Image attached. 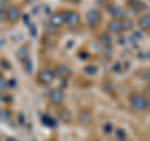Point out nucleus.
I'll return each mask as SVG.
<instances>
[{"instance_id":"1","label":"nucleus","mask_w":150,"mask_h":141,"mask_svg":"<svg viewBox=\"0 0 150 141\" xmlns=\"http://www.w3.org/2000/svg\"><path fill=\"white\" fill-rule=\"evenodd\" d=\"M130 107L137 112H145L150 110V99L146 97L144 94H133L129 99Z\"/></svg>"},{"instance_id":"2","label":"nucleus","mask_w":150,"mask_h":141,"mask_svg":"<svg viewBox=\"0 0 150 141\" xmlns=\"http://www.w3.org/2000/svg\"><path fill=\"white\" fill-rule=\"evenodd\" d=\"M101 20H103V14L99 9H95V8L89 9L85 14V23L88 27H90V29H95L101 23Z\"/></svg>"},{"instance_id":"3","label":"nucleus","mask_w":150,"mask_h":141,"mask_svg":"<svg viewBox=\"0 0 150 141\" xmlns=\"http://www.w3.org/2000/svg\"><path fill=\"white\" fill-rule=\"evenodd\" d=\"M64 100H65V94L63 91V89L54 87L49 91V101L53 106L60 107L64 104Z\"/></svg>"},{"instance_id":"4","label":"nucleus","mask_w":150,"mask_h":141,"mask_svg":"<svg viewBox=\"0 0 150 141\" xmlns=\"http://www.w3.org/2000/svg\"><path fill=\"white\" fill-rule=\"evenodd\" d=\"M64 20H65V25L70 29H74L80 24V14L76 10H65L64 11Z\"/></svg>"},{"instance_id":"5","label":"nucleus","mask_w":150,"mask_h":141,"mask_svg":"<svg viewBox=\"0 0 150 141\" xmlns=\"http://www.w3.org/2000/svg\"><path fill=\"white\" fill-rule=\"evenodd\" d=\"M55 80V75H54V71L49 68H45V69H41L39 73H38V81L39 84L44 86H48V85H51Z\"/></svg>"},{"instance_id":"6","label":"nucleus","mask_w":150,"mask_h":141,"mask_svg":"<svg viewBox=\"0 0 150 141\" xmlns=\"http://www.w3.org/2000/svg\"><path fill=\"white\" fill-rule=\"evenodd\" d=\"M23 16L21 8L19 5H10L6 9V21L10 24H16Z\"/></svg>"},{"instance_id":"7","label":"nucleus","mask_w":150,"mask_h":141,"mask_svg":"<svg viewBox=\"0 0 150 141\" xmlns=\"http://www.w3.org/2000/svg\"><path fill=\"white\" fill-rule=\"evenodd\" d=\"M106 10L112 16V19H116V20H123V19H125L126 16H128L126 9L123 8V6L116 5V4H114V3L109 4V5L106 6Z\"/></svg>"},{"instance_id":"8","label":"nucleus","mask_w":150,"mask_h":141,"mask_svg":"<svg viewBox=\"0 0 150 141\" xmlns=\"http://www.w3.org/2000/svg\"><path fill=\"white\" fill-rule=\"evenodd\" d=\"M55 78H58L60 80H68L73 75V70L70 69L69 65L67 64H58L55 65V68L53 69Z\"/></svg>"},{"instance_id":"9","label":"nucleus","mask_w":150,"mask_h":141,"mask_svg":"<svg viewBox=\"0 0 150 141\" xmlns=\"http://www.w3.org/2000/svg\"><path fill=\"white\" fill-rule=\"evenodd\" d=\"M106 31L112 36H119L123 34V25H121V20H116V19H111L106 24Z\"/></svg>"},{"instance_id":"10","label":"nucleus","mask_w":150,"mask_h":141,"mask_svg":"<svg viewBox=\"0 0 150 141\" xmlns=\"http://www.w3.org/2000/svg\"><path fill=\"white\" fill-rule=\"evenodd\" d=\"M76 120H78V123L83 125V126H89V125H91L93 123V120H94V115H93V112L90 110H88V109H83L78 112V116H76Z\"/></svg>"},{"instance_id":"11","label":"nucleus","mask_w":150,"mask_h":141,"mask_svg":"<svg viewBox=\"0 0 150 141\" xmlns=\"http://www.w3.org/2000/svg\"><path fill=\"white\" fill-rule=\"evenodd\" d=\"M49 24L54 29H59L65 24L64 20V11H55L50 15L49 18Z\"/></svg>"},{"instance_id":"12","label":"nucleus","mask_w":150,"mask_h":141,"mask_svg":"<svg viewBox=\"0 0 150 141\" xmlns=\"http://www.w3.org/2000/svg\"><path fill=\"white\" fill-rule=\"evenodd\" d=\"M137 24L142 31H150V13H145L138 19Z\"/></svg>"},{"instance_id":"13","label":"nucleus","mask_w":150,"mask_h":141,"mask_svg":"<svg viewBox=\"0 0 150 141\" xmlns=\"http://www.w3.org/2000/svg\"><path fill=\"white\" fill-rule=\"evenodd\" d=\"M58 119L64 124H70L73 121V112L67 107H63L58 111Z\"/></svg>"},{"instance_id":"14","label":"nucleus","mask_w":150,"mask_h":141,"mask_svg":"<svg viewBox=\"0 0 150 141\" xmlns=\"http://www.w3.org/2000/svg\"><path fill=\"white\" fill-rule=\"evenodd\" d=\"M99 43L103 48H110L112 45V35H110L108 31L101 32L99 35Z\"/></svg>"},{"instance_id":"15","label":"nucleus","mask_w":150,"mask_h":141,"mask_svg":"<svg viewBox=\"0 0 150 141\" xmlns=\"http://www.w3.org/2000/svg\"><path fill=\"white\" fill-rule=\"evenodd\" d=\"M128 6H129L130 10H133L134 14H139L143 10L144 3L142 0H128Z\"/></svg>"},{"instance_id":"16","label":"nucleus","mask_w":150,"mask_h":141,"mask_svg":"<svg viewBox=\"0 0 150 141\" xmlns=\"http://www.w3.org/2000/svg\"><path fill=\"white\" fill-rule=\"evenodd\" d=\"M83 71L86 76H95V75L98 74V71H99V68H98L95 64H88V65L84 66Z\"/></svg>"},{"instance_id":"17","label":"nucleus","mask_w":150,"mask_h":141,"mask_svg":"<svg viewBox=\"0 0 150 141\" xmlns=\"http://www.w3.org/2000/svg\"><path fill=\"white\" fill-rule=\"evenodd\" d=\"M121 25H123V31H131L135 26V21L131 18L126 16L125 19L121 20Z\"/></svg>"},{"instance_id":"18","label":"nucleus","mask_w":150,"mask_h":141,"mask_svg":"<svg viewBox=\"0 0 150 141\" xmlns=\"http://www.w3.org/2000/svg\"><path fill=\"white\" fill-rule=\"evenodd\" d=\"M112 56V49L111 46L110 48H103V50L100 51V58L103 60H105V61H108V60H110Z\"/></svg>"},{"instance_id":"19","label":"nucleus","mask_w":150,"mask_h":141,"mask_svg":"<svg viewBox=\"0 0 150 141\" xmlns=\"http://www.w3.org/2000/svg\"><path fill=\"white\" fill-rule=\"evenodd\" d=\"M114 135H115V139L118 141H126V133L124 129L118 128L114 130Z\"/></svg>"},{"instance_id":"20","label":"nucleus","mask_w":150,"mask_h":141,"mask_svg":"<svg viewBox=\"0 0 150 141\" xmlns=\"http://www.w3.org/2000/svg\"><path fill=\"white\" fill-rule=\"evenodd\" d=\"M10 112H9V110H5V109H0V121L1 123H6V121L10 120Z\"/></svg>"},{"instance_id":"21","label":"nucleus","mask_w":150,"mask_h":141,"mask_svg":"<svg viewBox=\"0 0 150 141\" xmlns=\"http://www.w3.org/2000/svg\"><path fill=\"white\" fill-rule=\"evenodd\" d=\"M114 125H112L111 123H105L104 125H103V133H104L105 135H110L111 133H114Z\"/></svg>"},{"instance_id":"22","label":"nucleus","mask_w":150,"mask_h":141,"mask_svg":"<svg viewBox=\"0 0 150 141\" xmlns=\"http://www.w3.org/2000/svg\"><path fill=\"white\" fill-rule=\"evenodd\" d=\"M8 87H9V81L4 78H0V92H5Z\"/></svg>"},{"instance_id":"23","label":"nucleus","mask_w":150,"mask_h":141,"mask_svg":"<svg viewBox=\"0 0 150 141\" xmlns=\"http://www.w3.org/2000/svg\"><path fill=\"white\" fill-rule=\"evenodd\" d=\"M6 21V10H1L0 9V23Z\"/></svg>"},{"instance_id":"24","label":"nucleus","mask_w":150,"mask_h":141,"mask_svg":"<svg viewBox=\"0 0 150 141\" xmlns=\"http://www.w3.org/2000/svg\"><path fill=\"white\" fill-rule=\"evenodd\" d=\"M144 95L146 96V97H149V99H150V85H148L144 89Z\"/></svg>"},{"instance_id":"25","label":"nucleus","mask_w":150,"mask_h":141,"mask_svg":"<svg viewBox=\"0 0 150 141\" xmlns=\"http://www.w3.org/2000/svg\"><path fill=\"white\" fill-rule=\"evenodd\" d=\"M64 1H68V3H73V4H78V3H80V0H64Z\"/></svg>"},{"instance_id":"26","label":"nucleus","mask_w":150,"mask_h":141,"mask_svg":"<svg viewBox=\"0 0 150 141\" xmlns=\"http://www.w3.org/2000/svg\"><path fill=\"white\" fill-rule=\"evenodd\" d=\"M25 1H26L28 4H31V3H34V1H35V0H25Z\"/></svg>"},{"instance_id":"27","label":"nucleus","mask_w":150,"mask_h":141,"mask_svg":"<svg viewBox=\"0 0 150 141\" xmlns=\"http://www.w3.org/2000/svg\"><path fill=\"white\" fill-rule=\"evenodd\" d=\"M0 78H3V74H1V71H0Z\"/></svg>"},{"instance_id":"28","label":"nucleus","mask_w":150,"mask_h":141,"mask_svg":"<svg viewBox=\"0 0 150 141\" xmlns=\"http://www.w3.org/2000/svg\"><path fill=\"white\" fill-rule=\"evenodd\" d=\"M4 1H5V0H4Z\"/></svg>"}]
</instances>
